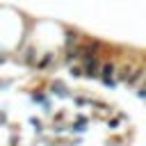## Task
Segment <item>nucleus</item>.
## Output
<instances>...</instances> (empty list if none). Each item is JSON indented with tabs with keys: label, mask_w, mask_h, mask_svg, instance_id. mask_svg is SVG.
Instances as JSON below:
<instances>
[{
	"label": "nucleus",
	"mask_w": 146,
	"mask_h": 146,
	"mask_svg": "<svg viewBox=\"0 0 146 146\" xmlns=\"http://www.w3.org/2000/svg\"><path fill=\"white\" fill-rule=\"evenodd\" d=\"M82 64V78L87 80H98V73H100V64H103V57L100 55H84L80 59Z\"/></svg>",
	"instance_id": "obj_3"
},
{
	"label": "nucleus",
	"mask_w": 146,
	"mask_h": 146,
	"mask_svg": "<svg viewBox=\"0 0 146 146\" xmlns=\"http://www.w3.org/2000/svg\"><path fill=\"white\" fill-rule=\"evenodd\" d=\"M59 64H62V50H43V52L39 55L36 64H34V71H39V73H50V71H55Z\"/></svg>",
	"instance_id": "obj_2"
},
{
	"label": "nucleus",
	"mask_w": 146,
	"mask_h": 146,
	"mask_svg": "<svg viewBox=\"0 0 146 146\" xmlns=\"http://www.w3.org/2000/svg\"><path fill=\"white\" fill-rule=\"evenodd\" d=\"M9 87H14V80H11V78H7V80H0V91H2V89H9Z\"/></svg>",
	"instance_id": "obj_12"
},
{
	"label": "nucleus",
	"mask_w": 146,
	"mask_h": 146,
	"mask_svg": "<svg viewBox=\"0 0 146 146\" xmlns=\"http://www.w3.org/2000/svg\"><path fill=\"white\" fill-rule=\"evenodd\" d=\"M144 78H146V59H144L141 64L135 66V71H132L130 78L125 80V87H128V89H137V87L144 82Z\"/></svg>",
	"instance_id": "obj_7"
},
{
	"label": "nucleus",
	"mask_w": 146,
	"mask_h": 146,
	"mask_svg": "<svg viewBox=\"0 0 146 146\" xmlns=\"http://www.w3.org/2000/svg\"><path fill=\"white\" fill-rule=\"evenodd\" d=\"M7 123H9V116L5 110H0V125H7Z\"/></svg>",
	"instance_id": "obj_13"
},
{
	"label": "nucleus",
	"mask_w": 146,
	"mask_h": 146,
	"mask_svg": "<svg viewBox=\"0 0 146 146\" xmlns=\"http://www.w3.org/2000/svg\"><path fill=\"white\" fill-rule=\"evenodd\" d=\"M46 89H48V94H50L52 98H71V96H73V94H71V87H68L64 80H59V78L50 80Z\"/></svg>",
	"instance_id": "obj_6"
},
{
	"label": "nucleus",
	"mask_w": 146,
	"mask_h": 146,
	"mask_svg": "<svg viewBox=\"0 0 146 146\" xmlns=\"http://www.w3.org/2000/svg\"><path fill=\"white\" fill-rule=\"evenodd\" d=\"M89 125H91V116L84 112H75L73 119L66 123V132L68 135H84L89 130Z\"/></svg>",
	"instance_id": "obj_4"
},
{
	"label": "nucleus",
	"mask_w": 146,
	"mask_h": 146,
	"mask_svg": "<svg viewBox=\"0 0 146 146\" xmlns=\"http://www.w3.org/2000/svg\"><path fill=\"white\" fill-rule=\"evenodd\" d=\"M125 119H128V116H125L123 112H119V114H112V116H107L105 125H107V130H119V128H121V123H123Z\"/></svg>",
	"instance_id": "obj_8"
},
{
	"label": "nucleus",
	"mask_w": 146,
	"mask_h": 146,
	"mask_svg": "<svg viewBox=\"0 0 146 146\" xmlns=\"http://www.w3.org/2000/svg\"><path fill=\"white\" fill-rule=\"evenodd\" d=\"M116 66H119V62H116L114 57L103 59V64H100V73H98V82H100L105 89H116V87H119V80H116Z\"/></svg>",
	"instance_id": "obj_1"
},
{
	"label": "nucleus",
	"mask_w": 146,
	"mask_h": 146,
	"mask_svg": "<svg viewBox=\"0 0 146 146\" xmlns=\"http://www.w3.org/2000/svg\"><path fill=\"white\" fill-rule=\"evenodd\" d=\"M30 100H32L36 107H41L46 114L52 112V100H55V98L48 94V89H32V91H30Z\"/></svg>",
	"instance_id": "obj_5"
},
{
	"label": "nucleus",
	"mask_w": 146,
	"mask_h": 146,
	"mask_svg": "<svg viewBox=\"0 0 146 146\" xmlns=\"http://www.w3.org/2000/svg\"><path fill=\"white\" fill-rule=\"evenodd\" d=\"M135 96H137L139 100H146V84H144V82H141V84L135 89Z\"/></svg>",
	"instance_id": "obj_11"
},
{
	"label": "nucleus",
	"mask_w": 146,
	"mask_h": 146,
	"mask_svg": "<svg viewBox=\"0 0 146 146\" xmlns=\"http://www.w3.org/2000/svg\"><path fill=\"white\" fill-rule=\"evenodd\" d=\"M30 125H32V130H34L39 137H43V132H46V125H43V121H41V119L32 116V119H30Z\"/></svg>",
	"instance_id": "obj_9"
},
{
	"label": "nucleus",
	"mask_w": 146,
	"mask_h": 146,
	"mask_svg": "<svg viewBox=\"0 0 146 146\" xmlns=\"http://www.w3.org/2000/svg\"><path fill=\"white\" fill-rule=\"evenodd\" d=\"M66 68H68V75H71L73 80L82 78V64H80V62H75V64H68Z\"/></svg>",
	"instance_id": "obj_10"
}]
</instances>
